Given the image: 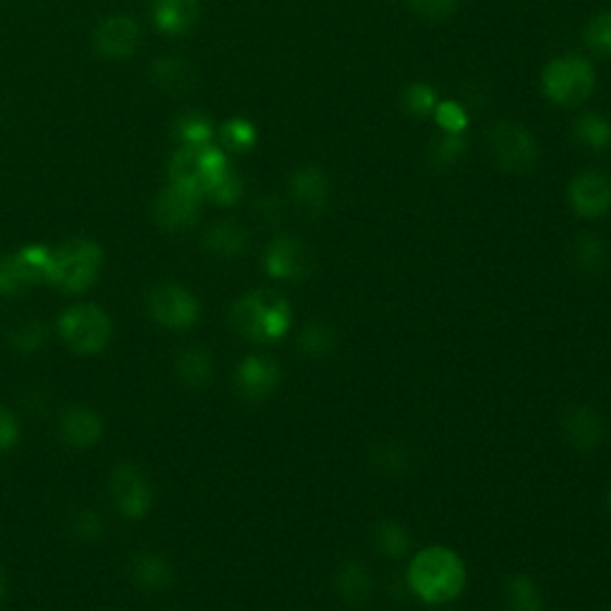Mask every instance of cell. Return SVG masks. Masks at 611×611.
Instances as JSON below:
<instances>
[{"mask_svg":"<svg viewBox=\"0 0 611 611\" xmlns=\"http://www.w3.org/2000/svg\"><path fill=\"white\" fill-rule=\"evenodd\" d=\"M409 585L428 604L452 602L466 585V566L447 547H428L411 559Z\"/></svg>","mask_w":611,"mask_h":611,"instance_id":"6da1fadb","label":"cell"},{"mask_svg":"<svg viewBox=\"0 0 611 611\" xmlns=\"http://www.w3.org/2000/svg\"><path fill=\"white\" fill-rule=\"evenodd\" d=\"M232 323L241 335L256 342L283 339L291 325L289 303L275 291H251L232 309Z\"/></svg>","mask_w":611,"mask_h":611,"instance_id":"7a4b0ae2","label":"cell"},{"mask_svg":"<svg viewBox=\"0 0 611 611\" xmlns=\"http://www.w3.org/2000/svg\"><path fill=\"white\" fill-rule=\"evenodd\" d=\"M104 265L100 247L88 239H70L53 251L48 283L62 291H84L96 283Z\"/></svg>","mask_w":611,"mask_h":611,"instance_id":"3957f363","label":"cell"},{"mask_svg":"<svg viewBox=\"0 0 611 611\" xmlns=\"http://www.w3.org/2000/svg\"><path fill=\"white\" fill-rule=\"evenodd\" d=\"M595 70L588 60L564 56L547 62L542 72V92L556 106L576 108L595 92Z\"/></svg>","mask_w":611,"mask_h":611,"instance_id":"277c9868","label":"cell"},{"mask_svg":"<svg viewBox=\"0 0 611 611\" xmlns=\"http://www.w3.org/2000/svg\"><path fill=\"white\" fill-rule=\"evenodd\" d=\"M232 168L225 153L213 144L201 146H182L175 153L170 163V182L182 184L199 191L201 196H208L213 184Z\"/></svg>","mask_w":611,"mask_h":611,"instance_id":"5b68a950","label":"cell"},{"mask_svg":"<svg viewBox=\"0 0 611 611\" xmlns=\"http://www.w3.org/2000/svg\"><path fill=\"white\" fill-rule=\"evenodd\" d=\"M58 327L62 339L80 354H98L100 349H106L112 330L106 311L92 303L72 306L60 315Z\"/></svg>","mask_w":611,"mask_h":611,"instance_id":"8992f818","label":"cell"},{"mask_svg":"<svg viewBox=\"0 0 611 611\" xmlns=\"http://www.w3.org/2000/svg\"><path fill=\"white\" fill-rule=\"evenodd\" d=\"M53 251L46 247H24L0 259V295L15 297L38 283H48Z\"/></svg>","mask_w":611,"mask_h":611,"instance_id":"52a82bcc","label":"cell"},{"mask_svg":"<svg viewBox=\"0 0 611 611\" xmlns=\"http://www.w3.org/2000/svg\"><path fill=\"white\" fill-rule=\"evenodd\" d=\"M490 144L496 163L508 172H528L538 160V144L518 122H500L492 127Z\"/></svg>","mask_w":611,"mask_h":611,"instance_id":"ba28073f","label":"cell"},{"mask_svg":"<svg viewBox=\"0 0 611 611\" xmlns=\"http://www.w3.org/2000/svg\"><path fill=\"white\" fill-rule=\"evenodd\" d=\"M148 311L165 327L187 330L196 323L199 303L184 287L165 283L148 295Z\"/></svg>","mask_w":611,"mask_h":611,"instance_id":"9c48e42d","label":"cell"},{"mask_svg":"<svg viewBox=\"0 0 611 611\" xmlns=\"http://www.w3.org/2000/svg\"><path fill=\"white\" fill-rule=\"evenodd\" d=\"M201 199L203 196L199 191L170 182V187L156 199V206H153L156 223L168 232H182V229L199 220Z\"/></svg>","mask_w":611,"mask_h":611,"instance_id":"30bf717a","label":"cell"},{"mask_svg":"<svg viewBox=\"0 0 611 611\" xmlns=\"http://www.w3.org/2000/svg\"><path fill=\"white\" fill-rule=\"evenodd\" d=\"M568 206L580 218H602L611 211V180L602 172H583L568 184Z\"/></svg>","mask_w":611,"mask_h":611,"instance_id":"8fae6325","label":"cell"},{"mask_svg":"<svg viewBox=\"0 0 611 611\" xmlns=\"http://www.w3.org/2000/svg\"><path fill=\"white\" fill-rule=\"evenodd\" d=\"M110 494L115 506L130 518L144 516L151 508V500H153L151 482L146 480L142 470L134 466H120L118 470H112Z\"/></svg>","mask_w":611,"mask_h":611,"instance_id":"7c38bea8","label":"cell"},{"mask_svg":"<svg viewBox=\"0 0 611 611\" xmlns=\"http://www.w3.org/2000/svg\"><path fill=\"white\" fill-rule=\"evenodd\" d=\"M96 50L104 58L124 60L130 58L142 41V29L130 15H110L96 27Z\"/></svg>","mask_w":611,"mask_h":611,"instance_id":"4fadbf2b","label":"cell"},{"mask_svg":"<svg viewBox=\"0 0 611 611\" xmlns=\"http://www.w3.org/2000/svg\"><path fill=\"white\" fill-rule=\"evenodd\" d=\"M267 275L279 279H301L311 271V256L295 237H277L265 251Z\"/></svg>","mask_w":611,"mask_h":611,"instance_id":"5bb4252c","label":"cell"},{"mask_svg":"<svg viewBox=\"0 0 611 611\" xmlns=\"http://www.w3.org/2000/svg\"><path fill=\"white\" fill-rule=\"evenodd\" d=\"M279 382V368L263 356H249L237 368V390L247 399L271 397Z\"/></svg>","mask_w":611,"mask_h":611,"instance_id":"9a60e30c","label":"cell"},{"mask_svg":"<svg viewBox=\"0 0 611 611\" xmlns=\"http://www.w3.org/2000/svg\"><path fill=\"white\" fill-rule=\"evenodd\" d=\"M564 435L578 452H595L604 440V423L588 406H576L564 414Z\"/></svg>","mask_w":611,"mask_h":611,"instance_id":"2e32d148","label":"cell"},{"mask_svg":"<svg viewBox=\"0 0 611 611\" xmlns=\"http://www.w3.org/2000/svg\"><path fill=\"white\" fill-rule=\"evenodd\" d=\"M151 82L156 84V88H160L163 94L170 96H182L187 92L194 88L196 82V72L191 68V62H187L180 56H165L158 58L151 65Z\"/></svg>","mask_w":611,"mask_h":611,"instance_id":"e0dca14e","label":"cell"},{"mask_svg":"<svg viewBox=\"0 0 611 611\" xmlns=\"http://www.w3.org/2000/svg\"><path fill=\"white\" fill-rule=\"evenodd\" d=\"M291 196L299 203V208L309 215H321L327 196H330V184L327 177L321 168H301L291 175Z\"/></svg>","mask_w":611,"mask_h":611,"instance_id":"ac0fdd59","label":"cell"},{"mask_svg":"<svg viewBox=\"0 0 611 611\" xmlns=\"http://www.w3.org/2000/svg\"><path fill=\"white\" fill-rule=\"evenodd\" d=\"M153 20L168 36L191 32L199 20V0H153Z\"/></svg>","mask_w":611,"mask_h":611,"instance_id":"d6986e66","label":"cell"},{"mask_svg":"<svg viewBox=\"0 0 611 611\" xmlns=\"http://www.w3.org/2000/svg\"><path fill=\"white\" fill-rule=\"evenodd\" d=\"M60 432L72 447L84 450L98 442L104 426H100V418L92 409H86V406H70L60 418Z\"/></svg>","mask_w":611,"mask_h":611,"instance_id":"ffe728a7","label":"cell"},{"mask_svg":"<svg viewBox=\"0 0 611 611\" xmlns=\"http://www.w3.org/2000/svg\"><path fill=\"white\" fill-rule=\"evenodd\" d=\"M203 244H206L208 251L218 253V256H223V259H235L247 249L249 235L244 227L232 220H218L206 229V235H203Z\"/></svg>","mask_w":611,"mask_h":611,"instance_id":"44dd1931","label":"cell"},{"mask_svg":"<svg viewBox=\"0 0 611 611\" xmlns=\"http://www.w3.org/2000/svg\"><path fill=\"white\" fill-rule=\"evenodd\" d=\"M132 576L146 590H165L172 583V568L160 554L144 552L132 562Z\"/></svg>","mask_w":611,"mask_h":611,"instance_id":"7402d4cb","label":"cell"},{"mask_svg":"<svg viewBox=\"0 0 611 611\" xmlns=\"http://www.w3.org/2000/svg\"><path fill=\"white\" fill-rule=\"evenodd\" d=\"M371 576H368V568L361 562H347L337 571V590L342 600H347L349 604H363L366 597L371 595Z\"/></svg>","mask_w":611,"mask_h":611,"instance_id":"603a6c76","label":"cell"},{"mask_svg":"<svg viewBox=\"0 0 611 611\" xmlns=\"http://www.w3.org/2000/svg\"><path fill=\"white\" fill-rule=\"evenodd\" d=\"M177 375L187 382L189 387H203L208 385L213 378V361L206 349L201 347H189L180 356H177Z\"/></svg>","mask_w":611,"mask_h":611,"instance_id":"cb8c5ba5","label":"cell"},{"mask_svg":"<svg viewBox=\"0 0 611 611\" xmlns=\"http://www.w3.org/2000/svg\"><path fill=\"white\" fill-rule=\"evenodd\" d=\"M573 263L583 275H600L607 265V244L597 235H583L573 244Z\"/></svg>","mask_w":611,"mask_h":611,"instance_id":"d4e9b609","label":"cell"},{"mask_svg":"<svg viewBox=\"0 0 611 611\" xmlns=\"http://www.w3.org/2000/svg\"><path fill=\"white\" fill-rule=\"evenodd\" d=\"M578 144L592 151H607L611 146V122L597 112H585L573 124Z\"/></svg>","mask_w":611,"mask_h":611,"instance_id":"484cf974","label":"cell"},{"mask_svg":"<svg viewBox=\"0 0 611 611\" xmlns=\"http://www.w3.org/2000/svg\"><path fill=\"white\" fill-rule=\"evenodd\" d=\"M508 611H542V597L538 585L526 573H516L506 580Z\"/></svg>","mask_w":611,"mask_h":611,"instance_id":"4316f807","label":"cell"},{"mask_svg":"<svg viewBox=\"0 0 611 611\" xmlns=\"http://www.w3.org/2000/svg\"><path fill=\"white\" fill-rule=\"evenodd\" d=\"M175 134L182 139L184 146H201L213 142V122L201 112H184L175 122Z\"/></svg>","mask_w":611,"mask_h":611,"instance_id":"83f0119b","label":"cell"},{"mask_svg":"<svg viewBox=\"0 0 611 611\" xmlns=\"http://www.w3.org/2000/svg\"><path fill=\"white\" fill-rule=\"evenodd\" d=\"M375 542H378V550L382 554L392 556V559H399V556L409 552L411 538H409V532H406L404 526L394 524V520H385V524H380L375 528Z\"/></svg>","mask_w":611,"mask_h":611,"instance_id":"f1b7e54d","label":"cell"},{"mask_svg":"<svg viewBox=\"0 0 611 611\" xmlns=\"http://www.w3.org/2000/svg\"><path fill=\"white\" fill-rule=\"evenodd\" d=\"M438 104V92L430 84L416 82L404 92V106L406 110L414 112L416 118H428V115L435 112Z\"/></svg>","mask_w":611,"mask_h":611,"instance_id":"f546056e","label":"cell"},{"mask_svg":"<svg viewBox=\"0 0 611 611\" xmlns=\"http://www.w3.org/2000/svg\"><path fill=\"white\" fill-rule=\"evenodd\" d=\"M220 139L229 151H237V153L249 151L253 144H256V127L244 118H235L223 124Z\"/></svg>","mask_w":611,"mask_h":611,"instance_id":"4dcf8cb0","label":"cell"},{"mask_svg":"<svg viewBox=\"0 0 611 611\" xmlns=\"http://www.w3.org/2000/svg\"><path fill=\"white\" fill-rule=\"evenodd\" d=\"M585 41L597 56L611 58V10L590 20L588 29H585Z\"/></svg>","mask_w":611,"mask_h":611,"instance_id":"1f68e13d","label":"cell"},{"mask_svg":"<svg viewBox=\"0 0 611 611\" xmlns=\"http://www.w3.org/2000/svg\"><path fill=\"white\" fill-rule=\"evenodd\" d=\"M435 122L444 134H464L468 127L466 110L456 104V100H440L435 108Z\"/></svg>","mask_w":611,"mask_h":611,"instance_id":"d6a6232c","label":"cell"},{"mask_svg":"<svg viewBox=\"0 0 611 611\" xmlns=\"http://www.w3.org/2000/svg\"><path fill=\"white\" fill-rule=\"evenodd\" d=\"M10 339H12V347H15V349H20L24 354H32L46 342V327H44V323H38V321H24L15 330H12Z\"/></svg>","mask_w":611,"mask_h":611,"instance_id":"836d02e7","label":"cell"},{"mask_svg":"<svg viewBox=\"0 0 611 611\" xmlns=\"http://www.w3.org/2000/svg\"><path fill=\"white\" fill-rule=\"evenodd\" d=\"M335 337L333 330H327L323 325H311L301 333V349L311 356H323L333 349Z\"/></svg>","mask_w":611,"mask_h":611,"instance_id":"e575fe53","label":"cell"},{"mask_svg":"<svg viewBox=\"0 0 611 611\" xmlns=\"http://www.w3.org/2000/svg\"><path fill=\"white\" fill-rule=\"evenodd\" d=\"M241 189H244V184H241V177L235 172V168H229V170L220 177V180L213 184V189L208 191V196H211L215 203H223V206H229V203L239 201Z\"/></svg>","mask_w":611,"mask_h":611,"instance_id":"d590c367","label":"cell"},{"mask_svg":"<svg viewBox=\"0 0 611 611\" xmlns=\"http://www.w3.org/2000/svg\"><path fill=\"white\" fill-rule=\"evenodd\" d=\"M466 151V139L464 134H444L432 151V160L438 165H452L454 160L462 158V153Z\"/></svg>","mask_w":611,"mask_h":611,"instance_id":"8d00e7d4","label":"cell"},{"mask_svg":"<svg viewBox=\"0 0 611 611\" xmlns=\"http://www.w3.org/2000/svg\"><path fill=\"white\" fill-rule=\"evenodd\" d=\"M409 5L418 12L420 17L440 22L454 15L458 0H409Z\"/></svg>","mask_w":611,"mask_h":611,"instance_id":"74e56055","label":"cell"},{"mask_svg":"<svg viewBox=\"0 0 611 611\" xmlns=\"http://www.w3.org/2000/svg\"><path fill=\"white\" fill-rule=\"evenodd\" d=\"M72 530L80 535L82 540H94L104 532V520L96 512H88V508H80L72 518Z\"/></svg>","mask_w":611,"mask_h":611,"instance_id":"f35d334b","label":"cell"},{"mask_svg":"<svg viewBox=\"0 0 611 611\" xmlns=\"http://www.w3.org/2000/svg\"><path fill=\"white\" fill-rule=\"evenodd\" d=\"M17 440H20L17 416L10 409H5V406H0V452H8L15 447Z\"/></svg>","mask_w":611,"mask_h":611,"instance_id":"ab89813d","label":"cell"},{"mask_svg":"<svg viewBox=\"0 0 611 611\" xmlns=\"http://www.w3.org/2000/svg\"><path fill=\"white\" fill-rule=\"evenodd\" d=\"M3 595H5V576L3 571H0V600H3Z\"/></svg>","mask_w":611,"mask_h":611,"instance_id":"60d3db41","label":"cell"},{"mask_svg":"<svg viewBox=\"0 0 611 611\" xmlns=\"http://www.w3.org/2000/svg\"><path fill=\"white\" fill-rule=\"evenodd\" d=\"M607 504H609V512H611V490H609V500H607Z\"/></svg>","mask_w":611,"mask_h":611,"instance_id":"b9f144b4","label":"cell"},{"mask_svg":"<svg viewBox=\"0 0 611 611\" xmlns=\"http://www.w3.org/2000/svg\"><path fill=\"white\" fill-rule=\"evenodd\" d=\"M607 611H611V607H609V609H607Z\"/></svg>","mask_w":611,"mask_h":611,"instance_id":"7bdbcfd3","label":"cell"}]
</instances>
